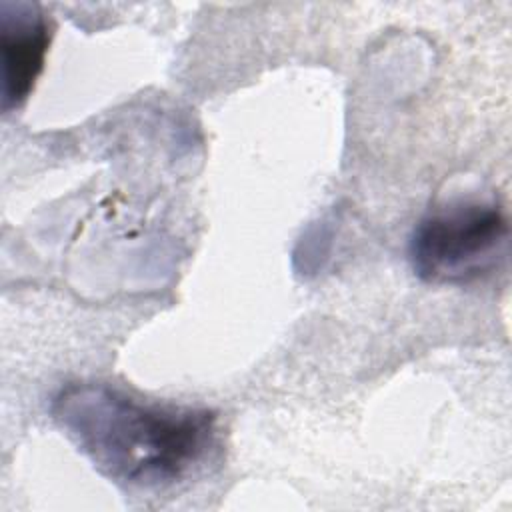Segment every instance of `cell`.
<instances>
[{
  "label": "cell",
  "instance_id": "cell-1",
  "mask_svg": "<svg viewBox=\"0 0 512 512\" xmlns=\"http://www.w3.org/2000/svg\"><path fill=\"white\" fill-rule=\"evenodd\" d=\"M50 410L102 474L132 488L184 480L218 440L216 412L144 402L108 384H68L54 396Z\"/></svg>",
  "mask_w": 512,
  "mask_h": 512
},
{
  "label": "cell",
  "instance_id": "cell-3",
  "mask_svg": "<svg viewBox=\"0 0 512 512\" xmlns=\"http://www.w3.org/2000/svg\"><path fill=\"white\" fill-rule=\"evenodd\" d=\"M50 44L44 12L30 2H0L2 106H20L42 72Z\"/></svg>",
  "mask_w": 512,
  "mask_h": 512
},
{
  "label": "cell",
  "instance_id": "cell-2",
  "mask_svg": "<svg viewBox=\"0 0 512 512\" xmlns=\"http://www.w3.org/2000/svg\"><path fill=\"white\" fill-rule=\"evenodd\" d=\"M508 218L494 200H456L428 212L412 230L414 274L432 284L478 280L504 260Z\"/></svg>",
  "mask_w": 512,
  "mask_h": 512
}]
</instances>
